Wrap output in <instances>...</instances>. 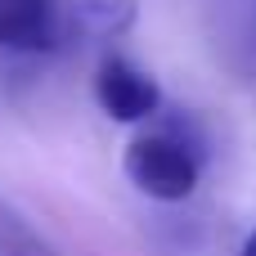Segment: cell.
<instances>
[{
    "mask_svg": "<svg viewBox=\"0 0 256 256\" xmlns=\"http://www.w3.org/2000/svg\"><path fill=\"white\" fill-rule=\"evenodd\" d=\"M63 36V14L54 0H0V50L45 54Z\"/></svg>",
    "mask_w": 256,
    "mask_h": 256,
    "instance_id": "3957f363",
    "label": "cell"
},
{
    "mask_svg": "<svg viewBox=\"0 0 256 256\" xmlns=\"http://www.w3.org/2000/svg\"><path fill=\"white\" fill-rule=\"evenodd\" d=\"M238 256H256V230L243 238V248H238Z\"/></svg>",
    "mask_w": 256,
    "mask_h": 256,
    "instance_id": "8992f818",
    "label": "cell"
},
{
    "mask_svg": "<svg viewBox=\"0 0 256 256\" xmlns=\"http://www.w3.org/2000/svg\"><path fill=\"white\" fill-rule=\"evenodd\" d=\"M0 256H58L9 202H0Z\"/></svg>",
    "mask_w": 256,
    "mask_h": 256,
    "instance_id": "5b68a950",
    "label": "cell"
},
{
    "mask_svg": "<svg viewBox=\"0 0 256 256\" xmlns=\"http://www.w3.org/2000/svg\"><path fill=\"white\" fill-rule=\"evenodd\" d=\"M198 176L202 148L184 130H148L126 148V180L158 202H184L198 189Z\"/></svg>",
    "mask_w": 256,
    "mask_h": 256,
    "instance_id": "6da1fadb",
    "label": "cell"
},
{
    "mask_svg": "<svg viewBox=\"0 0 256 256\" xmlns=\"http://www.w3.org/2000/svg\"><path fill=\"white\" fill-rule=\"evenodd\" d=\"M94 104L112 122H144L162 108V90L144 68H135L122 54H108L94 72Z\"/></svg>",
    "mask_w": 256,
    "mask_h": 256,
    "instance_id": "7a4b0ae2",
    "label": "cell"
},
{
    "mask_svg": "<svg viewBox=\"0 0 256 256\" xmlns=\"http://www.w3.org/2000/svg\"><path fill=\"white\" fill-rule=\"evenodd\" d=\"M130 22H135V4L130 0H76L72 4V27L81 36H94V40L117 36Z\"/></svg>",
    "mask_w": 256,
    "mask_h": 256,
    "instance_id": "277c9868",
    "label": "cell"
}]
</instances>
